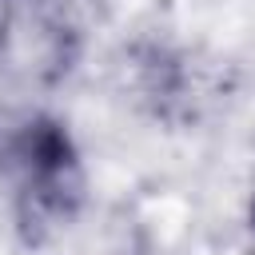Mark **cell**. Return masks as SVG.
I'll list each match as a JSON object with an SVG mask.
<instances>
[{
    "instance_id": "7a4b0ae2",
    "label": "cell",
    "mask_w": 255,
    "mask_h": 255,
    "mask_svg": "<svg viewBox=\"0 0 255 255\" xmlns=\"http://www.w3.org/2000/svg\"><path fill=\"white\" fill-rule=\"evenodd\" d=\"M96 255H151V239H147V231L135 219L116 215L104 227V239H100Z\"/></svg>"
},
{
    "instance_id": "3957f363",
    "label": "cell",
    "mask_w": 255,
    "mask_h": 255,
    "mask_svg": "<svg viewBox=\"0 0 255 255\" xmlns=\"http://www.w3.org/2000/svg\"><path fill=\"white\" fill-rule=\"evenodd\" d=\"M247 231L255 239V183H251V199H247Z\"/></svg>"
},
{
    "instance_id": "6da1fadb",
    "label": "cell",
    "mask_w": 255,
    "mask_h": 255,
    "mask_svg": "<svg viewBox=\"0 0 255 255\" xmlns=\"http://www.w3.org/2000/svg\"><path fill=\"white\" fill-rule=\"evenodd\" d=\"M4 159L16 187V227L28 239V247L52 243L72 223H80L88 203V175L80 143L60 116H28L8 135Z\"/></svg>"
}]
</instances>
